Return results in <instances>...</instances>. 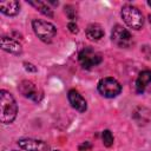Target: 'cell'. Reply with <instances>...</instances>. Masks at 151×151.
I'll return each instance as SVG.
<instances>
[{
	"instance_id": "cell-20",
	"label": "cell",
	"mask_w": 151,
	"mask_h": 151,
	"mask_svg": "<svg viewBox=\"0 0 151 151\" xmlns=\"http://www.w3.org/2000/svg\"><path fill=\"white\" fill-rule=\"evenodd\" d=\"M149 22H150V25H151V14H149Z\"/></svg>"
},
{
	"instance_id": "cell-14",
	"label": "cell",
	"mask_w": 151,
	"mask_h": 151,
	"mask_svg": "<svg viewBox=\"0 0 151 151\" xmlns=\"http://www.w3.org/2000/svg\"><path fill=\"white\" fill-rule=\"evenodd\" d=\"M28 4L33 7H35L37 11H39L44 15H46L48 18H53V11L51 9V7L46 2H44V1H28Z\"/></svg>"
},
{
	"instance_id": "cell-7",
	"label": "cell",
	"mask_w": 151,
	"mask_h": 151,
	"mask_svg": "<svg viewBox=\"0 0 151 151\" xmlns=\"http://www.w3.org/2000/svg\"><path fill=\"white\" fill-rule=\"evenodd\" d=\"M111 39H112V41L118 47H122V48H126V47H129L132 44V35H131V33L126 28L120 26V25H116L112 28Z\"/></svg>"
},
{
	"instance_id": "cell-12",
	"label": "cell",
	"mask_w": 151,
	"mask_h": 151,
	"mask_svg": "<svg viewBox=\"0 0 151 151\" xmlns=\"http://www.w3.org/2000/svg\"><path fill=\"white\" fill-rule=\"evenodd\" d=\"M150 83H151V71L150 70L142 71L136 80V91L138 93H143Z\"/></svg>"
},
{
	"instance_id": "cell-6",
	"label": "cell",
	"mask_w": 151,
	"mask_h": 151,
	"mask_svg": "<svg viewBox=\"0 0 151 151\" xmlns=\"http://www.w3.org/2000/svg\"><path fill=\"white\" fill-rule=\"evenodd\" d=\"M18 91L24 97H26L35 103H39L44 97L42 91L31 80H22L18 86Z\"/></svg>"
},
{
	"instance_id": "cell-9",
	"label": "cell",
	"mask_w": 151,
	"mask_h": 151,
	"mask_svg": "<svg viewBox=\"0 0 151 151\" xmlns=\"http://www.w3.org/2000/svg\"><path fill=\"white\" fill-rule=\"evenodd\" d=\"M68 101L71 104V106L77 110L78 112H85L87 109V103L85 100V98L77 91V90H70L68 94H67Z\"/></svg>"
},
{
	"instance_id": "cell-18",
	"label": "cell",
	"mask_w": 151,
	"mask_h": 151,
	"mask_svg": "<svg viewBox=\"0 0 151 151\" xmlns=\"http://www.w3.org/2000/svg\"><path fill=\"white\" fill-rule=\"evenodd\" d=\"M24 66H25V70L28 71V72H37V67H35L33 64H31V63L25 61V63H24Z\"/></svg>"
},
{
	"instance_id": "cell-3",
	"label": "cell",
	"mask_w": 151,
	"mask_h": 151,
	"mask_svg": "<svg viewBox=\"0 0 151 151\" xmlns=\"http://www.w3.org/2000/svg\"><path fill=\"white\" fill-rule=\"evenodd\" d=\"M32 28L35 33V35L44 42H51L57 34V28L53 24L41 20V19H34L32 21Z\"/></svg>"
},
{
	"instance_id": "cell-21",
	"label": "cell",
	"mask_w": 151,
	"mask_h": 151,
	"mask_svg": "<svg viewBox=\"0 0 151 151\" xmlns=\"http://www.w3.org/2000/svg\"><path fill=\"white\" fill-rule=\"evenodd\" d=\"M147 5H149V6L151 7V1H147Z\"/></svg>"
},
{
	"instance_id": "cell-1",
	"label": "cell",
	"mask_w": 151,
	"mask_h": 151,
	"mask_svg": "<svg viewBox=\"0 0 151 151\" xmlns=\"http://www.w3.org/2000/svg\"><path fill=\"white\" fill-rule=\"evenodd\" d=\"M18 113V105L14 97L6 90L0 91V120L2 124H11Z\"/></svg>"
},
{
	"instance_id": "cell-13",
	"label": "cell",
	"mask_w": 151,
	"mask_h": 151,
	"mask_svg": "<svg viewBox=\"0 0 151 151\" xmlns=\"http://www.w3.org/2000/svg\"><path fill=\"white\" fill-rule=\"evenodd\" d=\"M85 33H86V37L90 40H94V41H97V40H99V39H101L104 37V29H103V27L99 24H96V22L94 24H90L86 27Z\"/></svg>"
},
{
	"instance_id": "cell-5",
	"label": "cell",
	"mask_w": 151,
	"mask_h": 151,
	"mask_svg": "<svg viewBox=\"0 0 151 151\" xmlns=\"http://www.w3.org/2000/svg\"><path fill=\"white\" fill-rule=\"evenodd\" d=\"M97 87L98 92L105 98H114L122 92V85L119 84V81L111 77L100 79Z\"/></svg>"
},
{
	"instance_id": "cell-22",
	"label": "cell",
	"mask_w": 151,
	"mask_h": 151,
	"mask_svg": "<svg viewBox=\"0 0 151 151\" xmlns=\"http://www.w3.org/2000/svg\"><path fill=\"white\" fill-rule=\"evenodd\" d=\"M55 151H59V150H55Z\"/></svg>"
},
{
	"instance_id": "cell-15",
	"label": "cell",
	"mask_w": 151,
	"mask_h": 151,
	"mask_svg": "<svg viewBox=\"0 0 151 151\" xmlns=\"http://www.w3.org/2000/svg\"><path fill=\"white\" fill-rule=\"evenodd\" d=\"M101 138H103V144L106 147L112 146V144H113V136H112L110 130H104L103 134H101Z\"/></svg>"
},
{
	"instance_id": "cell-2",
	"label": "cell",
	"mask_w": 151,
	"mask_h": 151,
	"mask_svg": "<svg viewBox=\"0 0 151 151\" xmlns=\"http://www.w3.org/2000/svg\"><path fill=\"white\" fill-rule=\"evenodd\" d=\"M120 15H122L124 22L130 28H132V29L138 31L144 25L143 14H142V12L136 6H132V5H125V6H123L122 12H120Z\"/></svg>"
},
{
	"instance_id": "cell-19",
	"label": "cell",
	"mask_w": 151,
	"mask_h": 151,
	"mask_svg": "<svg viewBox=\"0 0 151 151\" xmlns=\"http://www.w3.org/2000/svg\"><path fill=\"white\" fill-rule=\"evenodd\" d=\"M91 144L88 143V142H84L80 146H79V151H88V150H91Z\"/></svg>"
},
{
	"instance_id": "cell-17",
	"label": "cell",
	"mask_w": 151,
	"mask_h": 151,
	"mask_svg": "<svg viewBox=\"0 0 151 151\" xmlns=\"http://www.w3.org/2000/svg\"><path fill=\"white\" fill-rule=\"evenodd\" d=\"M67 27H68V31L71 32V33H78V26H77V24L76 22H73V21H71V22H68V25H67Z\"/></svg>"
},
{
	"instance_id": "cell-16",
	"label": "cell",
	"mask_w": 151,
	"mask_h": 151,
	"mask_svg": "<svg viewBox=\"0 0 151 151\" xmlns=\"http://www.w3.org/2000/svg\"><path fill=\"white\" fill-rule=\"evenodd\" d=\"M65 14L67 15L68 19L73 20V19H76V17H77V11H76V8H74L72 5H66V6H65Z\"/></svg>"
},
{
	"instance_id": "cell-10",
	"label": "cell",
	"mask_w": 151,
	"mask_h": 151,
	"mask_svg": "<svg viewBox=\"0 0 151 151\" xmlns=\"http://www.w3.org/2000/svg\"><path fill=\"white\" fill-rule=\"evenodd\" d=\"M1 48L8 53L19 55L22 52V46L21 44L13 39V38H8V37H2L1 38Z\"/></svg>"
},
{
	"instance_id": "cell-8",
	"label": "cell",
	"mask_w": 151,
	"mask_h": 151,
	"mask_svg": "<svg viewBox=\"0 0 151 151\" xmlns=\"http://www.w3.org/2000/svg\"><path fill=\"white\" fill-rule=\"evenodd\" d=\"M19 147H21L25 151H46L47 144L39 139L33 138H24L18 140Z\"/></svg>"
},
{
	"instance_id": "cell-4",
	"label": "cell",
	"mask_w": 151,
	"mask_h": 151,
	"mask_svg": "<svg viewBox=\"0 0 151 151\" xmlns=\"http://www.w3.org/2000/svg\"><path fill=\"white\" fill-rule=\"evenodd\" d=\"M78 60H79V63H80L83 68L90 70V68L99 65L101 63V60H103V57L98 51H96L94 48L88 46V47L83 48L79 52Z\"/></svg>"
},
{
	"instance_id": "cell-11",
	"label": "cell",
	"mask_w": 151,
	"mask_h": 151,
	"mask_svg": "<svg viewBox=\"0 0 151 151\" xmlns=\"http://www.w3.org/2000/svg\"><path fill=\"white\" fill-rule=\"evenodd\" d=\"M0 11L5 15L8 17H14L19 13L20 11V4L15 0H9V1H1L0 2Z\"/></svg>"
},
{
	"instance_id": "cell-23",
	"label": "cell",
	"mask_w": 151,
	"mask_h": 151,
	"mask_svg": "<svg viewBox=\"0 0 151 151\" xmlns=\"http://www.w3.org/2000/svg\"><path fill=\"white\" fill-rule=\"evenodd\" d=\"M13 151H15V150H13Z\"/></svg>"
}]
</instances>
